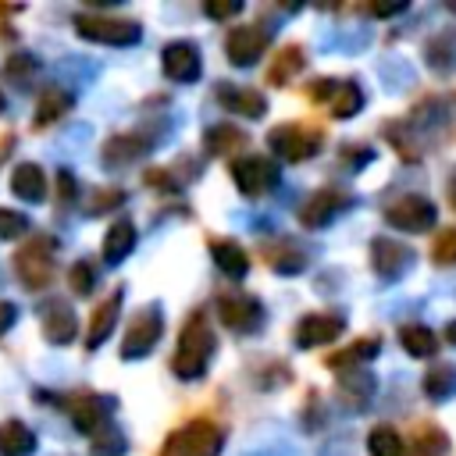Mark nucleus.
<instances>
[{
    "instance_id": "obj_1",
    "label": "nucleus",
    "mask_w": 456,
    "mask_h": 456,
    "mask_svg": "<svg viewBox=\"0 0 456 456\" xmlns=\"http://www.w3.org/2000/svg\"><path fill=\"white\" fill-rule=\"evenodd\" d=\"M214 331H210V321L207 314H189L182 331H178V349H175V360H171V370L182 378V381H196L203 378L210 356H214Z\"/></svg>"
},
{
    "instance_id": "obj_2",
    "label": "nucleus",
    "mask_w": 456,
    "mask_h": 456,
    "mask_svg": "<svg viewBox=\"0 0 456 456\" xmlns=\"http://www.w3.org/2000/svg\"><path fill=\"white\" fill-rule=\"evenodd\" d=\"M221 445H224V428L210 417H196L164 438L160 456H217Z\"/></svg>"
},
{
    "instance_id": "obj_3",
    "label": "nucleus",
    "mask_w": 456,
    "mask_h": 456,
    "mask_svg": "<svg viewBox=\"0 0 456 456\" xmlns=\"http://www.w3.org/2000/svg\"><path fill=\"white\" fill-rule=\"evenodd\" d=\"M53 253L57 239L53 235H32L18 253H14V274L25 289H46L53 278Z\"/></svg>"
},
{
    "instance_id": "obj_4",
    "label": "nucleus",
    "mask_w": 456,
    "mask_h": 456,
    "mask_svg": "<svg viewBox=\"0 0 456 456\" xmlns=\"http://www.w3.org/2000/svg\"><path fill=\"white\" fill-rule=\"evenodd\" d=\"M321 128H314V125H306V121H285V125H274L271 132H267V142H271V150L281 157V160H289V164H299V160H310L317 150H321Z\"/></svg>"
},
{
    "instance_id": "obj_5",
    "label": "nucleus",
    "mask_w": 456,
    "mask_h": 456,
    "mask_svg": "<svg viewBox=\"0 0 456 456\" xmlns=\"http://www.w3.org/2000/svg\"><path fill=\"white\" fill-rule=\"evenodd\" d=\"M75 28L82 39L103 43V46H132L139 43L142 28L132 18H110V14H75Z\"/></svg>"
},
{
    "instance_id": "obj_6",
    "label": "nucleus",
    "mask_w": 456,
    "mask_h": 456,
    "mask_svg": "<svg viewBox=\"0 0 456 456\" xmlns=\"http://www.w3.org/2000/svg\"><path fill=\"white\" fill-rule=\"evenodd\" d=\"M228 171H232L235 189H239L242 196H249V200L271 192V189L278 185V178H281L278 164L267 160V157H260V153H242V157H235V160L228 164Z\"/></svg>"
},
{
    "instance_id": "obj_7",
    "label": "nucleus",
    "mask_w": 456,
    "mask_h": 456,
    "mask_svg": "<svg viewBox=\"0 0 456 456\" xmlns=\"http://www.w3.org/2000/svg\"><path fill=\"white\" fill-rule=\"evenodd\" d=\"M385 221L399 232H428L435 224V203L420 192H403L385 207Z\"/></svg>"
},
{
    "instance_id": "obj_8",
    "label": "nucleus",
    "mask_w": 456,
    "mask_h": 456,
    "mask_svg": "<svg viewBox=\"0 0 456 456\" xmlns=\"http://www.w3.org/2000/svg\"><path fill=\"white\" fill-rule=\"evenodd\" d=\"M267 46H271V28H264V25H235L224 36V53L235 68L256 64Z\"/></svg>"
},
{
    "instance_id": "obj_9",
    "label": "nucleus",
    "mask_w": 456,
    "mask_h": 456,
    "mask_svg": "<svg viewBox=\"0 0 456 456\" xmlns=\"http://www.w3.org/2000/svg\"><path fill=\"white\" fill-rule=\"evenodd\" d=\"M160 331H164V317H160V310H157V306L139 310V314L132 317L128 331H125L121 356H125V360H139V356H146V353L160 342Z\"/></svg>"
},
{
    "instance_id": "obj_10",
    "label": "nucleus",
    "mask_w": 456,
    "mask_h": 456,
    "mask_svg": "<svg viewBox=\"0 0 456 456\" xmlns=\"http://www.w3.org/2000/svg\"><path fill=\"white\" fill-rule=\"evenodd\" d=\"M217 317L228 331H253L260 324V299L249 292H221L217 296Z\"/></svg>"
},
{
    "instance_id": "obj_11",
    "label": "nucleus",
    "mask_w": 456,
    "mask_h": 456,
    "mask_svg": "<svg viewBox=\"0 0 456 456\" xmlns=\"http://www.w3.org/2000/svg\"><path fill=\"white\" fill-rule=\"evenodd\" d=\"M346 207H349V196H346L342 189H335V185H324V189L310 192L306 203L299 207V224H303V228H324V224L335 221Z\"/></svg>"
},
{
    "instance_id": "obj_12",
    "label": "nucleus",
    "mask_w": 456,
    "mask_h": 456,
    "mask_svg": "<svg viewBox=\"0 0 456 456\" xmlns=\"http://www.w3.org/2000/svg\"><path fill=\"white\" fill-rule=\"evenodd\" d=\"M342 331H346V317H342V314L317 310V314L299 317V324H296V346H299V349L328 346V342H335Z\"/></svg>"
},
{
    "instance_id": "obj_13",
    "label": "nucleus",
    "mask_w": 456,
    "mask_h": 456,
    "mask_svg": "<svg viewBox=\"0 0 456 456\" xmlns=\"http://www.w3.org/2000/svg\"><path fill=\"white\" fill-rule=\"evenodd\" d=\"M160 64H164V75L171 82H196L200 71H203V57H200V50L189 39L167 43L164 53H160Z\"/></svg>"
},
{
    "instance_id": "obj_14",
    "label": "nucleus",
    "mask_w": 456,
    "mask_h": 456,
    "mask_svg": "<svg viewBox=\"0 0 456 456\" xmlns=\"http://www.w3.org/2000/svg\"><path fill=\"white\" fill-rule=\"evenodd\" d=\"M39 321H43V335L53 342V346H68L78 331L75 324V310L64 303V299H46L43 310H39Z\"/></svg>"
},
{
    "instance_id": "obj_15",
    "label": "nucleus",
    "mask_w": 456,
    "mask_h": 456,
    "mask_svg": "<svg viewBox=\"0 0 456 456\" xmlns=\"http://www.w3.org/2000/svg\"><path fill=\"white\" fill-rule=\"evenodd\" d=\"M370 267H374L381 278H399V274L410 267V249H406L399 239L378 235V239L370 242Z\"/></svg>"
},
{
    "instance_id": "obj_16",
    "label": "nucleus",
    "mask_w": 456,
    "mask_h": 456,
    "mask_svg": "<svg viewBox=\"0 0 456 456\" xmlns=\"http://www.w3.org/2000/svg\"><path fill=\"white\" fill-rule=\"evenodd\" d=\"M68 413H71V420L82 435H96L107 424V406L93 392H71L68 395Z\"/></svg>"
},
{
    "instance_id": "obj_17",
    "label": "nucleus",
    "mask_w": 456,
    "mask_h": 456,
    "mask_svg": "<svg viewBox=\"0 0 456 456\" xmlns=\"http://www.w3.org/2000/svg\"><path fill=\"white\" fill-rule=\"evenodd\" d=\"M217 100H221V107H228L232 114H242V118H264L267 114V96L256 93V89H246V86L221 82Z\"/></svg>"
},
{
    "instance_id": "obj_18",
    "label": "nucleus",
    "mask_w": 456,
    "mask_h": 456,
    "mask_svg": "<svg viewBox=\"0 0 456 456\" xmlns=\"http://www.w3.org/2000/svg\"><path fill=\"white\" fill-rule=\"evenodd\" d=\"M121 299H125V292H121V289H114V292H110L107 299H100V306L93 310L89 328H86V346H89V349H96V346L114 331L118 314H121Z\"/></svg>"
},
{
    "instance_id": "obj_19",
    "label": "nucleus",
    "mask_w": 456,
    "mask_h": 456,
    "mask_svg": "<svg viewBox=\"0 0 456 456\" xmlns=\"http://www.w3.org/2000/svg\"><path fill=\"white\" fill-rule=\"evenodd\" d=\"M260 256H264V264H267L271 271H278V274H299V271L306 267V253H303L296 242H289V239L264 242V246H260Z\"/></svg>"
},
{
    "instance_id": "obj_20",
    "label": "nucleus",
    "mask_w": 456,
    "mask_h": 456,
    "mask_svg": "<svg viewBox=\"0 0 456 456\" xmlns=\"http://www.w3.org/2000/svg\"><path fill=\"white\" fill-rule=\"evenodd\" d=\"M11 192L18 196V200H25V203H43V196H46V175H43V167L39 164H14L11 167Z\"/></svg>"
},
{
    "instance_id": "obj_21",
    "label": "nucleus",
    "mask_w": 456,
    "mask_h": 456,
    "mask_svg": "<svg viewBox=\"0 0 456 456\" xmlns=\"http://www.w3.org/2000/svg\"><path fill=\"white\" fill-rule=\"evenodd\" d=\"M207 246H210L214 264H217L228 278H246V271H249V256H246V249H242L235 239H221V235H214Z\"/></svg>"
},
{
    "instance_id": "obj_22",
    "label": "nucleus",
    "mask_w": 456,
    "mask_h": 456,
    "mask_svg": "<svg viewBox=\"0 0 456 456\" xmlns=\"http://www.w3.org/2000/svg\"><path fill=\"white\" fill-rule=\"evenodd\" d=\"M378 338L374 335H363V338H356V342H349L346 349H338V353H328V367H338V374H346V370H360L367 360H374L378 356Z\"/></svg>"
},
{
    "instance_id": "obj_23",
    "label": "nucleus",
    "mask_w": 456,
    "mask_h": 456,
    "mask_svg": "<svg viewBox=\"0 0 456 456\" xmlns=\"http://www.w3.org/2000/svg\"><path fill=\"white\" fill-rule=\"evenodd\" d=\"M71 93L64 89V86H46L43 93H39V103H36V128H43V125H53L57 118H64L68 110H71Z\"/></svg>"
},
{
    "instance_id": "obj_24",
    "label": "nucleus",
    "mask_w": 456,
    "mask_h": 456,
    "mask_svg": "<svg viewBox=\"0 0 456 456\" xmlns=\"http://www.w3.org/2000/svg\"><path fill=\"white\" fill-rule=\"evenodd\" d=\"M303 64H306L303 46H299V43H289V46L278 50V57L271 61V68H267V86H285V82H292V78L303 71Z\"/></svg>"
},
{
    "instance_id": "obj_25",
    "label": "nucleus",
    "mask_w": 456,
    "mask_h": 456,
    "mask_svg": "<svg viewBox=\"0 0 456 456\" xmlns=\"http://www.w3.org/2000/svg\"><path fill=\"white\" fill-rule=\"evenodd\" d=\"M203 142H207V150H210L214 157H228V153L242 150V146L249 142V135H246L239 125H228V121H221V125H210V128H207Z\"/></svg>"
},
{
    "instance_id": "obj_26",
    "label": "nucleus",
    "mask_w": 456,
    "mask_h": 456,
    "mask_svg": "<svg viewBox=\"0 0 456 456\" xmlns=\"http://www.w3.org/2000/svg\"><path fill=\"white\" fill-rule=\"evenodd\" d=\"M36 452V435L21 420H4L0 424V456H32Z\"/></svg>"
},
{
    "instance_id": "obj_27",
    "label": "nucleus",
    "mask_w": 456,
    "mask_h": 456,
    "mask_svg": "<svg viewBox=\"0 0 456 456\" xmlns=\"http://www.w3.org/2000/svg\"><path fill=\"white\" fill-rule=\"evenodd\" d=\"M135 246V224L132 221H114L103 235V260L107 264H121Z\"/></svg>"
},
{
    "instance_id": "obj_28",
    "label": "nucleus",
    "mask_w": 456,
    "mask_h": 456,
    "mask_svg": "<svg viewBox=\"0 0 456 456\" xmlns=\"http://www.w3.org/2000/svg\"><path fill=\"white\" fill-rule=\"evenodd\" d=\"M153 142L146 139V135H114V139H107V146H103V160L107 164H128V160H135V157H142L146 150H150Z\"/></svg>"
},
{
    "instance_id": "obj_29",
    "label": "nucleus",
    "mask_w": 456,
    "mask_h": 456,
    "mask_svg": "<svg viewBox=\"0 0 456 456\" xmlns=\"http://www.w3.org/2000/svg\"><path fill=\"white\" fill-rule=\"evenodd\" d=\"M420 388L428 399H449L456 395V363H435L424 370L420 378Z\"/></svg>"
},
{
    "instance_id": "obj_30",
    "label": "nucleus",
    "mask_w": 456,
    "mask_h": 456,
    "mask_svg": "<svg viewBox=\"0 0 456 456\" xmlns=\"http://www.w3.org/2000/svg\"><path fill=\"white\" fill-rule=\"evenodd\" d=\"M399 342L410 356H435L438 353V342H435V331L428 324H403L399 328Z\"/></svg>"
},
{
    "instance_id": "obj_31",
    "label": "nucleus",
    "mask_w": 456,
    "mask_h": 456,
    "mask_svg": "<svg viewBox=\"0 0 456 456\" xmlns=\"http://www.w3.org/2000/svg\"><path fill=\"white\" fill-rule=\"evenodd\" d=\"M449 452V438L438 424H417L413 431V456H445Z\"/></svg>"
},
{
    "instance_id": "obj_32",
    "label": "nucleus",
    "mask_w": 456,
    "mask_h": 456,
    "mask_svg": "<svg viewBox=\"0 0 456 456\" xmlns=\"http://www.w3.org/2000/svg\"><path fill=\"white\" fill-rule=\"evenodd\" d=\"M367 452L370 456H406V445L392 424H378L367 435Z\"/></svg>"
},
{
    "instance_id": "obj_33",
    "label": "nucleus",
    "mask_w": 456,
    "mask_h": 456,
    "mask_svg": "<svg viewBox=\"0 0 456 456\" xmlns=\"http://www.w3.org/2000/svg\"><path fill=\"white\" fill-rule=\"evenodd\" d=\"M424 57L435 71H449L456 64V32H442L424 46Z\"/></svg>"
},
{
    "instance_id": "obj_34",
    "label": "nucleus",
    "mask_w": 456,
    "mask_h": 456,
    "mask_svg": "<svg viewBox=\"0 0 456 456\" xmlns=\"http://www.w3.org/2000/svg\"><path fill=\"white\" fill-rule=\"evenodd\" d=\"M360 107H363L360 86H356V82H338L335 93H331V114H335V118H353Z\"/></svg>"
},
{
    "instance_id": "obj_35",
    "label": "nucleus",
    "mask_w": 456,
    "mask_h": 456,
    "mask_svg": "<svg viewBox=\"0 0 456 456\" xmlns=\"http://www.w3.org/2000/svg\"><path fill=\"white\" fill-rule=\"evenodd\" d=\"M125 435L114 428V424H103L96 435H93V456H121L125 452Z\"/></svg>"
},
{
    "instance_id": "obj_36",
    "label": "nucleus",
    "mask_w": 456,
    "mask_h": 456,
    "mask_svg": "<svg viewBox=\"0 0 456 456\" xmlns=\"http://www.w3.org/2000/svg\"><path fill=\"white\" fill-rule=\"evenodd\" d=\"M431 260H435L438 267H452V264H456V228L438 232V239H435V246H431Z\"/></svg>"
},
{
    "instance_id": "obj_37",
    "label": "nucleus",
    "mask_w": 456,
    "mask_h": 456,
    "mask_svg": "<svg viewBox=\"0 0 456 456\" xmlns=\"http://www.w3.org/2000/svg\"><path fill=\"white\" fill-rule=\"evenodd\" d=\"M121 200H125V189H118V185L96 189L93 192V203H86V214H107V210L121 207Z\"/></svg>"
},
{
    "instance_id": "obj_38",
    "label": "nucleus",
    "mask_w": 456,
    "mask_h": 456,
    "mask_svg": "<svg viewBox=\"0 0 456 456\" xmlns=\"http://www.w3.org/2000/svg\"><path fill=\"white\" fill-rule=\"evenodd\" d=\"M25 232H28V217L18 214V210H11V207H0V239L11 242L18 235H25Z\"/></svg>"
},
{
    "instance_id": "obj_39",
    "label": "nucleus",
    "mask_w": 456,
    "mask_h": 456,
    "mask_svg": "<svg viewBox=\"0 0 456 456\" xmlns=\"http://www.w3.org/2000/svg\"><path fill=\"white\" fill-rule=\"evenodd\" d=\"M68 281H71V289H75L78 296H89V292H93V285H96V274H93V264H86V260H78V264H71V271H68Z\"/></svg>"
},
{
    "instance_id": "obj_40",
    "label": "nucleus",
    "mask_w": 456,
    "mask_h": 456,
    "mask_svg": "<svg viewBox=\"0 0 456 456\" xmlns=\"http://www.w3.org/2000/svg\"><path fill=\"white\" fill-rule=\"evenodd\" d=\"M75 192H78V185H75V178H71V171H57V200L68 207V203H75Z\"/></svg>"
},
{
    "instance_id": "obj_41",
    "label": "nucleus",
    "mask_w": 456,
    "mask_h": 456,
    "mask_svg": "<svg viewBox=\"0 0 456 456\" xmlns=\"http://www.w3.org/2000/svg\"><path fill=\"white\" fill-rule=\"evenodd\" d=\"M203 11H207V18H217V21H224V18H235V14L242 11V4H239V0H228V4H207Z\"/></svg>"
},
{
    "instance_id": "obj_42",
    "label": "nucleus",
    "mask_w": 456,
    "mask_h": 456,
    "mask_svg": "<svg viewBox=\"0 0 456 456\" xmlns=\"http://www.w3.org/2000/svg\"><path fill=\"white\" fill-rule=\"evenodd\" d=\"M335 78H317V82H310V89H306V96L314 100V103H321V100H328L331 93H335Z\"/></svg>"
},
{
    "instance_id": "obj_43",
    "label": "nucleus",
    "mask_w": 456,
    "mask_h": 456,
    "mask_svg": "<svg viewBox=\"0 0 456 456\" xmlns=\"http://www.w3.org/2000/svg\"><path fill=\"white\" fill-rule=\"evenodd\" d=\"M32 68H36V61H32L28 53H18V57H11V61H7V75H11V78H21V75H28Z\"/></svg>"
},
{
    "instance_id": "obj_44",
    "label": "nucleus",
    "mask_w": 456,
    "mask_h": 456,
    "mask_svg": "<svg viewBox=\"0 0 456 456\" xmlns=\"http://www.w3.org/2000/svg\"><path fill=\"white\" fill-rule=\"evenodd\" d=\"M14 321H18V306H14V303H7V299H0V335H4Z\"/></svg>"
},
{
    "instance_id": "obj_45",
    "label": "nucleus",
    "mask_w": 456,
    "mask_h": 456,
    "mask_svg": "<svg viewBox=\"0 0 456 456\" xmlns=\"http://www.w3.org/2000/svg\"><path fill=\"white\" fill-rule=\"evenodd\" d=\"M445 196H449V207L456 210V171L449 175V182H445Z\"/></svg>"
},
{
    "instance_id": "obj_46",
    "label": "nucleus",
    "mask_w": 456,
    "mask_h": 456,
    "mask_svg": "<svg viewBox=\"0 0 456 456\" xmlns=\"http://www.w3.org/2000/svg\"><path fill=\"white\" fill-rule=\"evenodd\" d=\"M406 4H388V7H370V14H395V11H403Z\"/></svg>"
},
{
    "instance_id": "obj_47",
    "label": "nucleus",
    "mask_w": 456,
    "mask_h": 456,
    "mask_svg": "<svg viewBox=\"0 0 456 456\" xmlns=\"http://www.w3.org/2000/svg\"><path fill=\"white\" fill-rule=\"evenodd\" d=\"M445 338L456 346V321H449V324H445Z\"/></svg>"
},
{
    "instance_id": "obj_48",
    "label": "nucleus",
    "mask_w": 456,
    "mask_h": 456,
    "mask_svg": "<svg viewBox=\"0 0 456 456\" xmlns=\"http://www.w3.org/2000/svg\"><path fill=\"white\" fill-rule=\"evenodd\" d=\"M0 110H4V93H0Z\"/></svg>"
}]
</instances>
